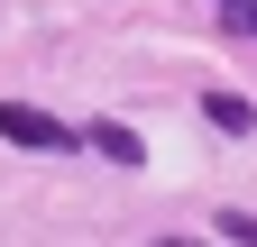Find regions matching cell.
I'll return each mask as SVG.
<instances>
[{
  "instance_id": "1",
  "label": "cell",
  "mask_w": 257,
  "mask_h": 247,
  "mask_svg": "<svg viewBox=\"0 0 257 247\" xmlns=\"http://www.w3.org/2000/svg\"><path fill=\"white\" fill-rule=\"evenodd\" d=\"M0 138L28 146V156H74V146H83V128H64V119L37 110V101H0Z\"/></svg>"
},
{
  "instance_id": "2",
  "label": "cell",
  "mask_w": 257,
  "mask_h": 247,
  "mask_svg": "<svg viewBox=\"0 0 257 247\" xmlns=\"http://www.w3.org/2000/svg\"><path fill=\"white\" fill-rule=\"evenodd\" d=\"M83 146H92V156H110V165H138V156H147V138L128 128V119H92Z\"/></svg>"
},
{
  "instance_id": "3",
  "label": "cell",
  "mask_w": 257,
  "mask_h": 247,
  "mask_svg": "<svg viewBox=\"0 0 257 247\" xmlns=\"http://www.w3.org/2000/svg\"><path fill=\"white\" fill-rule=\"evenodd\" d=\"M202 119H211V128H230V138H248V128H257V110L239 101V92H202Z\"/></svg>"
},
{
  "instance_id": "4",
  "label": "cell",
  "mask_w": 257,
  "mask_h": 247,
  "mask_svg": "<svg viewBox=\"0 0 257 247\" xmlns=\"http://www.w3.org/2000/svg\"><path fill=\"white\" fill-rule=\"evenodd\" d=\"M220 28L230 37H257V0H220Z\"/></svg>"
},
{
  "instance_id": "5",
  "label": "cell",
  "mask_w": 257,
  "mask_h": 247,
  "mask_svg": "<svg viewBox=\"0 0 257 247\" xmlns=\"http://www.w3.org/2000/svg\"><path fill=\"white\" fill-rule=\"evenodd\" d=\"M220 229H230L239 247H257V220H248V210H220Z\"/></svg>"
},
{
  "instance_id": "6",
  "label": "cell",
  "mask_w": 257,
  "mask_h": 247,
  "mask_svg": "<svg viewBox=\"0 0 257 247\" xmlns=\"http://www.w3.org/2000/svg\"><path fill=\"white\" fill-rule=\"evenodd\" d=\"M156 247H193V238H156Z\"/></svg>"
}]
</instances>
